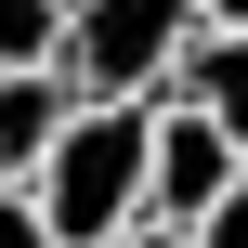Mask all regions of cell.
I'll use <instances>...</instances> for the list:
<instances>
[{"mask_svg": "<svg viewBox=\"0 0 248 248\" xmlns=\"http://www.w3.org/2000/svg\"><path fill=\"white\" fill-rule=\"evenodd\" d=\"M78 131V92H65V65H39V78H0V183L26 196L39 183V157Z\"/></svg>", "mask_w": 248, "mask_h": 248, "instance_id": "cell-5", "label": "cell"}, {"mask_svg": "<svg viewBox=\"0 0 248 248\" xmlns=\"http://www.w3.org/2000/svg\"><path fill=\"white\" fill-rule=\"evenodd\" d=\"M235 183H248V144H222L209 118H170V105H157V183H144V222H183V235H196Z\"/></svg>", "mask_w": 248, "mask_h": 248, "instance_id": "cell-3", "label": "cell"}, {"mask_svg": "<svg viewBox=\"0 0 248 248\" xmlns=\"http://www.w3.org/2000/svg\"><path fill=\"white\" fill-rule=\"evenodd\" d=\"M118 248H196V235H183V222H131Z\"/></svg>", "mask_w": 248, "mask_h": 248, "instance_id": "cell-9", "label": "cell"}, {"mask_svg": "<svg viewBox=\"0 0 248 248\" xmlns=\"http://www.w3.org/2000/svg\"><path fill=\"white\" fill-rule=\"evenodd\" d=\"M196 0H65V92L78 105H170Z\"/></svg>", "mask_w": 248, "mask_h": 248, "instance_id": "cell-2", "label": "cell"}, {"mask_svg": "<svg viewBox=\"0 0 248 248\" xmlns=\"http://www.w3.org/2000/svg\"><path fill=\"white\" fill-rule=\"evenodd\" d=\"M170 118H209L222 144H248V39L235 26H196L183 65H170Z\"/></svg>", "mask_w": 248, "mask_h": 248, "instance_id": "cell-4", "label": "cell"}, {"mask_svg": "<svg viewBox=\"0 0 248 248\" xmlns=\"http://www.w3.org/2000/svg\"><path fill=\"white\" fill-rule=\"evenodd\" d=\"M196 26H235V39H248V0H196Z\"/></svg>", "mask_w": 248, "mask_h": 248, "instance_id": "cell-10", "label": "cell"}, {"mask_svg": "<svg viewBox=\"0 0 248 248\" xmlns=\"http://www.w3.org/2000/svg\"><path fill=\"white\" fill-rule=\"evenodd\" d=\"M196 248H248V183L222 196V209H209V222H196Z\"/></svg>", "mask_w": 248, "mask_h": 248, "instance_id": "cell-7", "label": "cell"}, {"mask_svg": "<svg viewBox=\"0 0 248 248\" xmlns=\"http://www.w3.org/2000/svg\"><path fill=\"white\" fill-rule=\"evenodd\" d=\"M65 65V0H0V78Z\"/></svg>", "mask_w": 248, "mask_h": 248, "instance_id": "cell-6", "label": "cell"}, {"mask_svg": "<svg viewBox=\"0 0 248 248\" xmlns=\"http://www.w3.org/2000/svg\"><path fill=\"white\" fill-rule=\"evenodd\" d=\"M0 248H52V235H39V209H26V196H0Z\"/></svg>", "mask_w": 248, "mask_h": 248, "instance_id": "cell-8", "label": "cell"}, {"mask_svg": "<svg viewBox=\"0 0 248 248\" xmlns=\"http://www.w3.org/2000/svg\"><path fill=\"white\" fill-rule=\"evenodd\" d=\"M144 183H157V105H78V131L39 157L26 209L52 248H118L144 222Z\"/></svg>", "mask_w": 248, "mask_h": 248, "instance_id": "cell-1", "label": "cell"}, {"mask_svg": "<svg viewBox=\"0 0 248 248\" xmlns=\"http://www.w3.org/2000/svg\"><path fill=\"white\" fill-rule=\"evenodd\" d=\"M0 196H13V183H0Z\"/></svg>", "mask_w": 248, "mask_h": 248, "instance_id": "cell-11", "label": "cell"}]
</instances>
